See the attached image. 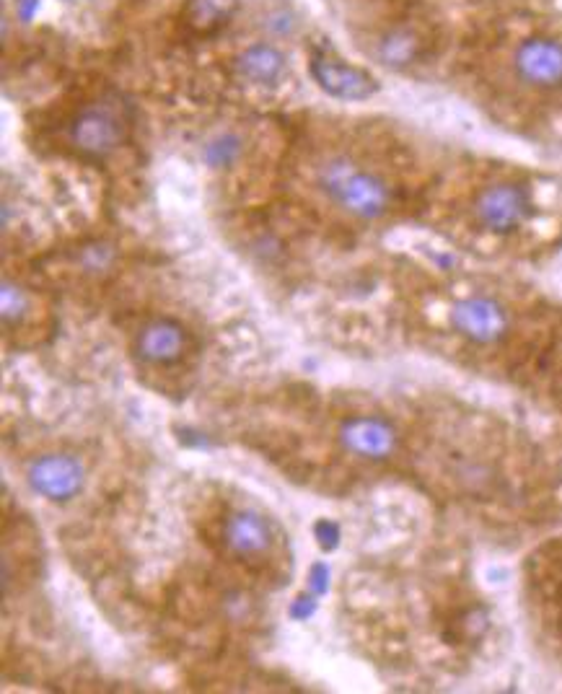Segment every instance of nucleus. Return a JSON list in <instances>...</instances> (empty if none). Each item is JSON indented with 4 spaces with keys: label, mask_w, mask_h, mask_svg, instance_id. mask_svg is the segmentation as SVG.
<instances>
[{
    "label": "nucleus",
    "mask_w": 562,
    "mask_h": 694,
    "mask_svg": "<svg viewBox=\"0 0 562 694\" xmlns=\"http://www.w3.org/2000/svg\"><path fill=\"white\" fill-rule=\"evenodd\" d=\"M319 182L332 195V200L340 202L348 213L363 218V221H376L392 208L389 184L373 171L355 169L345 158L329 161L319 174Z\"/></svg>",
    "instance_id": "nucleus-1"
},
{
    "label": "nucleus",
    "mask_w": 562,
    "mask_h": 694,
    "mask_svg": "<svg viewBox=\"0 0 562 694\" xmlns=\"http://www.w3.org/2000/svg\"><path fill=\"white\" fill-rule=\"evenodd\" d=\"M130 117L120 99L94 101L73 117L68 130L70 146L86 158H107L125 143Z\"/></svg>",
    "instance_id": "nucleus-2"
},
{
    "label": "nucleus",
    "mask_w": 562,
    "mask_h": 694,
    "mask_svg": "<svg viewBox=\"0 0 562 694\" xmlns=\"http://www.w3.org/2000/svg\"><path fill=\"white\" fill-rule=\"evenodd\" d=\"M534 215V200L526 184L495 182L474 200V221L482 231L495 236H511L524 228Z\"/></svg>",
    "instance_id": "nucleus-3"
},
{
    "label": "nucleus",
    "mask_w": 562,
    "mask_h": 694,
    "mask_svg": "<svg viewBox=\"0 0 562 694\" xmlns=\"http://www.w3.org/2000/svg\"><path fill=\"white\" fill-rule=\"evenodd\" d=\"M449 322L464 340L474 345H495L511 329L508 311L495 298L487 296H469L456 301L449 311Z\"/></svg>",
    "instance_id": "nucleus-4"
},
{
    "label": "nucleus",
    "mask_w": 562,
    "mask_h": 694,
    "mask_svg": "<svg viewBox=\"0 0 562 694\" xmlns=\"http://www.w3.org/2000/svg\"><path fill=\"white\" fill-rule=\"evenodd\" d=\"M513 73L524 86L539 91L562 89V42L555 37H529L513 52Z\"/></svg>",
    "instance_id": "nucleus-5"
},
{
    "label": "nucleus",
    "mask_w": 562,
    "mask_h": 694,
    "mask_svg": "<svg viewBox=\"0 0 562 694\" xmlns=\"http://www.w3.org/2000/svg\"><path fill=\"white\" fill-rule=\"evenodd\" d=\"M311 76L329 96L342 101H366L379 91V83L368 70L342 63L322 50L311 55Z\"/></svg>",
    "instance_id": "nucleus-6"
},
{
    "label": "nucleus",
    "mask_w": 562,
    "mask_h": 694,
    "mask_svg": "<svg viewBox=\"0 0 562 694\" xmlns=\"http://www.w3.org/2000/svg\"><path fill=\"white\" fill-rule=\"evenodd\" d=\"M83 482H86V472H83L81 461L68 454L39 456L29 467V485L34 493L55 503L76 498L83 490Z\"/></svg>",
    "instance_id": "nucleus-7"
},
{
    "label": "nucleus",
    "mask_w": 562,
    "mask_h": 694,
    "mask_svg": "<svg viewBox=\"0 0 562 694\" xmlns=\"http://www.w3.org/2000/svg\"><path fill=\"white\" fill-rule=\"evenodd\" d=\"M340 443L348 448L350 454L381 461L394 454L399 436L394 425H389L381 417L358 415L340 425Z\"/></svg>",
    "instance_id": "nucleus-8"
},
{
    "label": "nucleus",
    "mask_w": 562,
    "mask_h": 694,
    "mask_svg": "<svg viewBox=\"0 0 562 694\" xmlns=\"http://www.w3.org/2000/svg\"><path fill=\"white\" fill-rule=\"evenodd\" d=\"M184 347H187V332L182 324L174 319H153L140 329L135 353L151 366H171L182 358Z\"/></svg>",
    "instance_id": "nucleus-9"
},
{
    "label": "nucleus",
    "mask_w": 562,
    "mask_h": 694,
    "mask_svg": "<svg viewBox=\"0 0 562 694\" xmlns=\"http://www.w3.org/2000/svg\"><path fill=\"white\" fill-rule=\"evenodd\" d=\"M223 539L236 557H259L272 547V531L265 516L247 511V508L228 513L226 524H223Z\"/></svg>",
    "instance_id": "nucleus-10"
},
{
    "label": "nucleus",
    "mask_w": 562,
    "mask_h": 694,
    "mask_svg": "<svg viewBox=\"0 0 562 694\" xmlns=\"http://www.w3.org/2000/svg\"><path fill=\"white\" fill-rule=\"evenodd\" d=\"M236 76L254 86H275L285 73V55L272 45H252L234 60Z\"/></svg>",
    "instance_id": "nucleus-11"
},
{
    "label": "nucleus",
    "mask_w": 562,
    "mask_h": 694,
    "mask_svg": "<svg viewBox=\"0 0 562 694\" xmlns=\"http://www.w3.org/2000/svg\"><path fill=\"white\" fill-rule=\"evenodd\" d=\"M379 60L389 68H407V65L417 63V57L423 52V39L420 34L407 29V26H397L381 37L379 42Z\"/></svg>",
    "instance_id": "nucleus-12"
},
{
    "label": "nucleus",
    "mask_w": 562,
    "mask_h": 694,
    "mask_svg": "<svg viewBox=\"0 0 562 694\" xmlns=\"http://www.w3.org/2000/svg\"><path fill=\"white\" fill-rule=\"evenodd\" d=\"M236 13V0H190L187 3V24L200 34L218 32Z\"/></svg>",
    "instance_id": "nucleus-13"
},
{
    "label": "nucleus",
    "mask_w": 562,
    "mask_h": 694,
    "mask_svg": "<svg viewBox=\"0 0 562 694\" xmlns=\"http://www.w3.org/2000/svg\"><path fill=\"white\" fill-rule=\"evenodd\" d=\"M26 311H29V296L21 291L19 285L6 280L3 283V293H0V316L8 329L19 327L24 322Z\"/></svg>",
    "instance_id": "nucleus-14"
},
{
    "label": "nucleus",
    "mask_w": 562,
    "mask_h": 694,
    "mask_svg": "<svg viewBox=\"0 0 562 694\" xmlns=\"http://www.w3.org/2000/svg\"><path fill=\"white\" fill-rule=\"evenodd\" d=\"M239 148H241L239 138H234V135H223V138H218L215 143H210L205 156H208V161L213 166H226L239 156Z\"/></svg>",
    "instance_id": "nucleus-15"
},
{
    "label": "nucleus",
    "mask_w": 562,
    "mask_h": 694,
    "mask_svg": "<svg viewBox=\"0 0 562 694\" xmlns=\"http://www.w3.org/2000/svg\"><path fill=\"white\" fill-rule=\"evenodd\" d=\"M314 534H316V542H319V547L327 549V552L340 544V526L332 524V521H327V518H322V521L314 526Z\"/></svg>",
    "instance_id": "nucleus-16"
},
{
    "label": "nucleus",
    "mask_w": 562,
    "mask_h": 694,
    "mask_svg": "<svg viewBox=\"0 0 562 694\" xmlns=\"http://www.w3.org/2000/svg\"><path fill=\"white\" fill-rule=\"evenodd\" d=\"M309 588H311V594H314V596L327 594V588H329V568H327V565H324V562H316L314 568H311Z\"/></svg>",
    "instance_id": "nucleus-17"
},
{
    "label": "nucleus",
    "mask_w": 562,
    "mask_h": 694,
    "mask_svg": "<svg viewBox=\"0 0 562 694\" xmlns=\"http://www.w3.org/2000/svg\"><path fill=\"white\" fill-rule=\"evenodd\" d=\"M314 612H316L314 596H298V599L293 601V606H291L293 619H309Z\"/></svg>",
    "instance_id": "nucleus-18"
}]
</instances>
